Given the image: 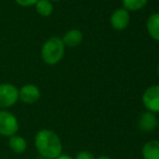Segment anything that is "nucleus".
Returning <instances> with one entry per match:
<instances>
[{
    "label": "nucleus",
    "instance_id": "nucleus-1",
    "mask_svg": "<svg viewBox=\"0 0 159 159\" xmlns=\"http://www.w3.org/2000/svg\"><path fill=\"white\" fill-rule=\"evenodd\" d=\"M35 147L41 158L55 159L63 152L62 140L53 130L41 129L35 135Z\"/></svg>",
    "mask_w": 159,
    "mask_h": 159
},
{
    "label": "nucleus",
    "instance_id": "nucleus-2",
    "mask_svg": "<svg viewBox=\"0 0 159 159\" xmlns=\"http://www.w3.org/2000/svg\"><path fill=\"white\" fill-rule=\"evenodd\" d=\"M65 46L60 37H51L43 43L40 51L41 60L48 65L57 64L64 57Z\"/></svg>",
    "mask_w": 159,
    "mask_h": 159
},
{
    "label": "nucleus",
    "instance_id": "nucleus-3",
    "mask_svg": "<svg viewBox=\"0 0 159 159\" xmlns=\"http://www.w3.org/2000/svg\"><path fill=\"white\" fill-rule=\"evenodd\" d=\"M19 129L20 122L16 116L7 109H1L0 111V135L10 138L17 134Z\"/></svg>",
    "mask_w": 159,
    "mask_h": 159
},
{
    "label": "nucleus",
    "instance_id": "nucleus-4",
    "mask_svg": "<svg viewBox=\"0 0 159 159\" xmlns=\"http://www.w3.org/2000/svg\"><path fill=\"white\" fill-rule=\"evenodd\" d=\"M19 101V89L12 84H0V108L14 106Z\"/></svg>",
    "mask_w": 159,
    "mask_h": 159
},
{
    "label": "nucleus",
    "instance_id": "nucleus-5",
    "mask_svg": "<svg viewBox=\"0 0 159 159\" xmlns=\"http://www.w3.org/2000/svg\"><path fill=\"white\" fill-rule=\"evenodd\" d=\"M142 103L148 111L154 114L159 113V84H153L144 91Z\"/></svg>",
    "mask_w": 159,
    "mask_h": 159
},
{
    "label": "nucleus",
    "instance_id": "nucleus-6",
    "mask_svg": "<svg viewBox=\"0 0 159 159\" xmlns=\"http://www.w3.org/2000/svg\"><path fill=\"white\" fill-rule=\"evenodd\" d=\"M109 22H111V26L113 27V30L117 32L125 30L130 24V12L124 8L116 9L111 13Z\"/></svg>",
    "mask_w": 159,
    "mask_h": 159
},
{
    "label": "nucleus",
    "instance_id": "nucleus-7",
    "mask_svg": "<svg viewBox=\"0 0 159 159\" xmlns=\"http://www.w3.org/2000/svg\"><path fill=\"white\" fill-rule=\"evenodd\" d=\"M41 92L36 84H24L19 90V100L24 104L32 105L40 100Z\"/></svg>",
    "mask_w": 159,
    "mask_h": 159
},
{
    "label": "nucleus",
    "instance_id": "nucleus-8",
    "mask_svg": "<svg viewBox=\"0 0 159 159\" xmlns=\"http://www.w3.org/2000/svg\"><path fill=\"white\" fill-rule=\"evenodd\" d=\"M139 129L143 132H152L158 126V118L156 114L146 111L141 114L138 121Z\"/></svg>",
    "mask_w": 159,
    "mask_h": 159
},
{
    "label": "nucleus",
    "instance_id": "nucleus-9",
    "mask_svg": "<svg viewBox=\"0 0 159 159\" xmlns=\"http://www.w3.org/2000/svg\"><path fill=\"white\" fill-rule=\"evenodd\" d=\"M84 40V35L82 32L79 30H69L64 34L62 41H63L65 47L68 48H75L78 47Z\"/></svg>",
    "mask_w": 159,
    "mask_h": 159
},
{
    "label": "nucleus",
    "instance_id": "nucleus-10",
    "mask_svg": "<svg viewBox=\"0 0 159 159\" xmlns=\"http://www.w3.org/2000/svg\"><path fill=\"white\" fill-rule=\"evenodd\" d=\"M8 145L10 149L15 154H23L27 149V141L24 136L15 134L9 138Z\"/></svg>",
    "mask_w": 159,
    "mask_h": 159
},
{
    "label": "nucleus",
    "instance_id": "nucleus-11",
    "mask_svg": "<svg viewBox=\"0 0 159 159\" xmlns=\"http://www.w3.org/2000/svg\"><path fill=\"white\" fill-rule=\"evenodd\" d=\"M146 30L151 38L159 42V12L153 13L146 21Z\"/></svg>",
    "mask_w": 159,
    "mask_h": 159
},
{
    "label": "nucleus",
    "instance_id": "nucleus-12",
    "mask_svg": "<svg viewBox=\"0 0 159 159\" xmlns=\"http://www.w3.org/2000/svg\"><path fill=\"white\" fill-rule=\"evenodd\" d=\"M142 157L144 159H159V141L146 142L142 147Z\"/></svg>",
    "mask_w": 159,
    "mask_h": 159
},
{
    "label": "nucleus",
    "instance_id": "nucleus-13",
    "mask_svg": "<svg viewBox=\"0 0 159 159\" xmlns=\"http://www.w3.org/2000/svg\"><path fill=\"white\" fill-rule=\"evenodd\" d=\"M122 8L129 12L140 11L147 4L148 0H121Z\"/></svg>",
    "mask_w": 159,
    "mask_h": 159
},
{
    "label": "nucleus",
    "instance_id": "nucleus-14",
    "mask_svg": "<svg viewBox=\"0 0 159 159\" xmlns=\"http://www.w3.org/2000/svg\"><path fill=\"white\" fill-rule=\"evenodd\" d=\"M35 6H36V11L41 16H50L53 12L52 2L49 1V0H38Z\"/></svg>",
    "mask_w": 159,
    "mask_h": 159
},
{
    "label": "nucleus",
    "instance_id": "nucleus-15",
    "mask_svg": "<svg viewBox=\"0 0 159 159\" xmlns=\"http://www.w3.org/2000/svg\"><path fill=\"white\" fill-rule=\"evenodd\" d=\"M75 159H96L95 156L89 151H81L77 153Z\"/></svg>",
    "mask_w": 159,
    "mask_h": 159
},
{
    "label": "nucleus",
    "instance_id": "nucleus-16",
    "mask_svg": "<svg viewBox=\"0 0 159 159\" xmlns=\"http://www.w3.org/2000/svg\"><path fill=\"white\" fill-rule=\"evenodd\" d=\"M38 0H15L17 4H20L21 7H30L35 6L37 3Z\"/></svg>",
    "mask_w": 159,
    "mask_h": 159
},
{
    "label": "nucleus",
    "instance_id": "nucleus-17",
    "mask_svg": "<svg viewBox=\"0 0 159 159\" xmlns=\"http://www.w3.org/2000/svg\"><path fill=\"white\" fill-rule=\"evenodd\" d=\"M55 159H75L74 157H71V156H69V155H66V154H62V155H60L57 158H55Z\"/></svg>",
    "mask_w": 159,
    "mask_h": 159
},
{
    "label": "nucleus",
    "instance_id": "nucleus-18",
    "mask_svg": "<svg viewBox=\"0 0 159 159\" xmlns=\"http://www.w3.org/2000/svg\"><path fill=\"white\" fill-rule=\"evenodd\" d=\"M96 159H113V158H111L109 156H106V155H102V156H100V157H98Z\"/></svg>",
    "mask_w": 159,
    "mask_h": 159
},
{
    "label": "nucleus",
    "instance_id": "nucleus-19",
    "mask_svg": "<svg viewBox=\"0 0 159 159\" xmlns=\"http://www.w3.org/2000/svg\"><path fill=\"white\" fill-rule=\"evenodd\" d=\"M157 74H158V77H159V62H158V65H157Z\"/></svg>",
    "mask_w": 159,
    "mask_h": 159
},
{
    "label": "nucleus",
    "instance_id": "nucleus-20",
    "mask_svg": "<svg viewBox=\"0 0 159 159\" xmlns=\"http://www.w3.org/2000/svg\"><path fill=\"white\" fill-rule=\"evenodd\" d=\"M49 1H60V0H49Z\"/></svg>",
    "mask_w": 159,
    "mask_h": 159
},
{
    "label": "nucleus",
    "instance_id": "nucleus-21",
    "mask_svg": "<svg viewBox=\"0 0 159 159\" xmlns=\"http://www.w3.org/2000/svg\"><path fill=\"white\" fill-rule=\"evenodd\" d=\"M37 159H44V158H41V157H39V158H37Z\"/></svg>",
    "mask_w": 159,
    "mask_h": 159
}]
</instances>
